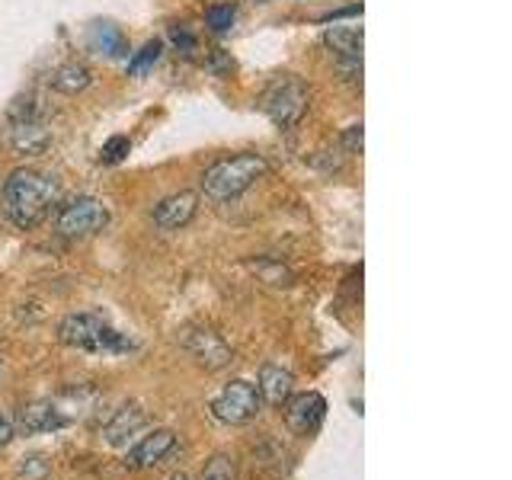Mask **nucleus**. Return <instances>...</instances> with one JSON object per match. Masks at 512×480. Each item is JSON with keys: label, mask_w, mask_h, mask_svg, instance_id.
Listing matches in <instances>:
<instances>
[{"label": "nucleus", "mask_w": 512, "mask_h": 480, "mask_svg": "<svg viewBox=\"0 0 512 480\" xmlns=\"http://www.w3.org/2000/svg\"><path fill=\"white\" fill-rule=\"evenodd\" d=\"M87 48H90L93 55H103L109 61H116V58H125L128 55V39H125V32L116 23L96 20L87 29Z\"/></svg>", "instance_id": "nucleus-14"}, {"label": "nucleus", "mask_w": 512, "mask_h": 480, "mask_svg": "<svg viewBox=\"0 0 512 480\" xmlns=\"http://www.w3.org/2000/svg\"><path fill=\"white\" fill-rule=\"evenodd\" d=\"M176 445V436L170 429H157L151 436H144L135 448H128L125 455V468L141 471V468H154V464L164 461Z\"/></svg>", "instance_id": "nucleus-10"}, {"label": "nucleus", "mask_w": 512, "mask_h": 480, "mask_svg": "<svg viewBox=\"0 0 512 480\" xmlns=\"http://www.w3.org/2000/svg\"><path fill=\"white\" fill-rule=\"evenodd\" d=\"M343 148H346V154H362V122L349 125L343 132Z\"/></svg>", "instance_id": "nucleus-25"}, {"label": "nucleus", "mask_w": 512, "mask_h": 480, "mask_svg": "<svg viewBox=\"0 0 512 480\" xmlns=\"http://www.w3.org/2000/svg\"><path fill=\"white\" fill-rule=\"evenodd\" d=\"M308 109H311V90L295 74L279 77L276 84L263 93V112L269 116L272 125L282 128V132L295 128L304 116H308Z\"/></svg>", "instance_id": "nucleus-5"}, {"label": "nucleus", "mask_w": 512, "mask_h": 480, "mask_svg": "<svg viewBox=\"0 0 512 480\" xmlns=\"http://www.w3.org/2000/svg\"><path fill=\"white\" fill-rule=\"evenodd\" d=\"M144 423H148V416L141 413V407H122V410H116V416L106 423V429H103V439L109 442V445H125L132 436H138V432L144 429Z\"/></svg>", "instance_id": "nucleus-16"}, {"label": "nucleus", "mask_w": 512, "mask_h": 480, "mask_svg": "<svg viewBox=\"0 0 512 480\" xmlns=\"http://www.w3.org/2000/svg\"><path fill=\"white\" fill-rule=\"evenodd\" d=\"M7 144L23 157H36L45 154V148L52 144V128H48L42 106L26 96V100H16L10 106V119H7Z\"/></svg>", "instance_id": "nucleus-4"}, {"label": "nucleus", "mask_w": 512, "mask_h": 480, "mask_svg": "<svg viewBox=\"0 0 512 480\" xmlns=\"http://www.w3.org/2000/svg\"><path fill=\"white\" fill-rule=\"evenodd\" d=\"M13 439V426H10V420L4 413H0V448H4L7 442Z\"/></svg>", "instance_id": "nucleus-26"}, {"label": "nucleus", "mask_w": 512, "mask_h": 480, "mask_svg": "<svg viewBox=\"0 0 512 480\" xmlns=\"http://www.w3.org/2000/svg\"><path fill=\"white\" fill-rule=\"evenodd\" d=\"M93 80V71L87 68V64L80 61H64L58 64V68L52 71V77H48V84H52V90L64 93V96H74L80 90H87Z\"/></svg>", "instance_id": "nucleus-17"}, {"label": "nucleus", "mask_w": 512, "mask_h": 480, "mask_svg": "<svg viewBox=\"0 0 512 480\" xmlns=\"http://www.w3.org/2000/svg\"><path fill=\"white\" fill-rule=\"evenodd\" d=\"M71 420L64 416L52 400H36V404H26L16 413V426H20L26 436H39V432H55L64 429Z\"/></svg>", "instance_id": "nucleus-12"}, {"label": "nucleus", "mask_w": 512, "mask_h": 480, "mask_svg": "<svg viewBox=\"0 0 512 480\" xmlns=\"http://www.w3.org/2000/svg\"><path fill=\"white\" fill-rule=\"evenodd\" d=\"M58 199H61L58 183L39 170L20 167L4 180V215L23 231L39 228L52 215Z\"/></svg>", "instance_id": "nucleus-1"}, {"label": "nucleus", "mask_w": 512, "mask_h": 480, "mask_svg": "<svg viewBox=\"0 0 512 480\" xmlns=\"http://www.w3.org/2000/svg\"><path fill=\"white\" fill-rule=\"evenodd\" d=\"M202 480H237L234 461H231V458H224V455H215L212 461L205 464Z\"/></svg>", "instance_id": "nucleus-20"}, {"label": "nucleus", "mask_w": 512, "mask_h": 480, "mask_svg": "<svg viewBox=\"0 0 512 480\" xmlns=\"http://www.w3.org/2000/svg\"><path fill=\"white\" fill-rule=\"evenodd\" d=\"M167 480H186L183 474H173V477H167Z\"/></svg>", "instance_id": "nucleus-27"}, {"label": "nucleus", "mask_w": 512, "mask_h": 480, "mask_svg": "<svg viewBox=\"0 0 512 480\" xmlns=\"http://www.w3.org/2000/svg\"><path fill=\"white\" fill-rule=\"evenodd\" d=\"M292 388H295V378L288 368L276 365V362H266L260 368V384H256V391H260L263 400H269V404H285L288 397H292Z\"/></svg>", "instance_id": "nucleus-15"}, {"label": "nucleus", "mask_w": 512, "mask_h": 480, "mask_svg": "<svg viewBox=\"0 0 512 480\" xmlns=\"http://www.w3.org/2000/svg\"><path fill=\"white\" fill-rule=\"evenodd\" d=\"M160 52H164V42H160V39L144 42L141 52H135L132 61H128V74H135V77L148 74V71L154 68V64L160 61Z\"/></svg>", "instance_id": "nucleus-18"}, {"label": "nucleus", "mask_w": 512, "mask_h": 480, "mask_svg": "<svg viewBox=\"0 0 512 480\" xmlns=\"http://www.w3.org/2000/svg\"><path fill=\"white\" fill-rule=\"evenodd\" d=\"M205 68L212 71L215 77H228L234 71V58L224 52V48H212V55L205 58Z\"/></svg>", "instance_id": "nucleus-22"}, {"label": "nucleus", "mask_w": 512, "mask_h": 480, "mask_svg": "<svg viewBox=\"0 0 512 480\" xmlns=\"http://www.w3.org/2000/svg\"><path fill=\"white\" fill-rule=\"evenodd\" d=\"M128 151H132V141H128L125 135H116L100 148V160L103 164H119V160H125Z\"/></svg>", "instance_id": "nucleus-21"}, {"label": "nucleus", "mask_w": 512, "mask_h": 480, "mask_svg": "<svg viewBox=\"0 0 512 480\" xmlns=\"http://www.w3.org/2000/svg\"><path fill=\"white\" fill-rule=\"evenodd\" d=\"M58 336H61V343L93 352V356H122V352L135 349V340H128L125 333L109 327L106 320L96 314H68L61 320Z\"/></svg>", "instance_id": "nucleus-3"}, {"label": "nucleus", "mask_w": 512, "mask_h": 480, "mask_svg": "<svg viewBox=\"0 0 512 480\" xmlns=\"http://www.w3.org/2000/svg\"><path fill=\"white\" fill-rule=\"evenodd\" d=\"M324 416H327V400L317 391L295 394L285 400V423L295 436H311V432H317L320 423H324Z\"/></svg>", "instance_id": "nucleus-8"}, {"label": "nucleus", "mask_w": 512, "mask_h": 480, "mask_svg": "<svg viewBox=\"0 0 512 480\" xmlns=\"http://www.w3.org/2000/svg\"><path fill=\"white\" fill-rule=\"evenodd\" d=\"M183 346L189 349L192 359H196L199 365H205V368H212V372H218V368H224V365H231V359H234L231 346L224 343L215 330H208V327L186 330Z\"/></svg>", "instance_id": "nucleus-9"}, {"label": "nucleus", "mask_w": 512, "mask_h": 480, "mask_svg": "<svg viewBox=\"0 0 512 480\" xmlns=\"http://www.w3.org/2000/svg\"><path fill=\"white\" fill-rule=\"evenodd\" d=\"M109 224V208L93 199V196H77L71 199L68 205H61V212L55 218V231L61 237H71V240H80V237H93L100 234Z\"/></svg>", "instance_id": "nucleus-6"}, {"label": "nucleus", "mask_w": 512, "mask_h": 480, "mask_svg": "<svg viewBox=\"0 0 512 480\" xmlns=\"http://www.w3.org/2000/svg\"><path fill=\"white\" fill-rule=\"evenodd\" d=\"M20 474H23L26 480H42V477L48 474V461H45L42 455H29V458H23V464H20Z\"/></svg>", "instance_id": "nucleus-23"}, {"label": "nucleus", "mask_w": 512, "mask_h": 480, "mask_svg": "<svg viewBox=\"0 0 512 480\" xmlns=\"http://www.w3.org/2000/svg\"><path fill=\"white\" fill-rule=\"evenodd\" d=\"M170 39H173V45L180 48L183 55H192V52H196V36H192V32H186L183 26H173V29H170Z\"/></svg>", "instance_id": "nucleus-24"}, {"label": "nucleus", "mask_w": 512, "mask_h": 480, "mask_svg": "<svg viewBox=\"0 0 512 480\" xmlns=\"http://www.w3.org/2000/svg\"><path fill=\"white\" fill-rule=\"evenodd\" d=\"M196 208H199L196 192H176V196H167L164 202L154 205L151 221L157 224L160 231H176V228H183V224L192 221Z\"/></svg>", "instance_id": "nucleus-11"}, {"label": "nucleus", "mask_w": 512, "mask_h": 480, "mask_svg": "<svg viewBox=\"0 0 512 480\" xmlns=\"http://www.w3.org/2000/svg\"><path fill=\"white\" fill-rule=\"evenodd\" d=\"M263 407V397L256 391V384L237 378L231 384H224V391L212 400V413L215 420L228 423V426H240V423H250L256 413Z\"/></svg>", "instance_id": "nucleus-7"}, {"label": "nucleus", "mask_w": 512, "mask_h": 480, "mask_svg": "<svg viewBox=\"0 0 512 480\" xmlns=\"http://www.w3.org/2000/svg\"><path fill=\"white\" fill-rule=\"evenodd\" d=\"M324 45L330 48V55L336 61H362V45H365L362 26H356V23H333L324 32Z\"/></svg>", "instance_id": "nucleus-13"}, {"label": "nucleus", "mask_w": 512, "mask_h": 480, "mask_svg": "<svg viewBox=\"0 0 512 480\" xmlns=\"http://www.w3.org/2000/svg\"><path fill=\"white\" fill-rule=\"evenodd\" d=\"M234 20H237V7L234 4H218V7H208L205 10V26L212 32H231L234 29Z\"/></svg>", "instance_id": "nucleus-19"}, {"label": "nucleus", "mask_w": 512, "mask_h": 480, "mask_svg": "<svg viewBox=\"0 0 512 480\" xmlns=\"http://www.w3.org/2000/svg\"><path fill=\"white\" fill-rule=\"evenodd\" d=\"M266 173H269L266 157L234 154V157L218 160V164H212L202 173V192H205V199H212V202H234L237 196H244L256 180H263Z\"/></svg>", "instance_id": "nucleus-2"}]
</instances>
